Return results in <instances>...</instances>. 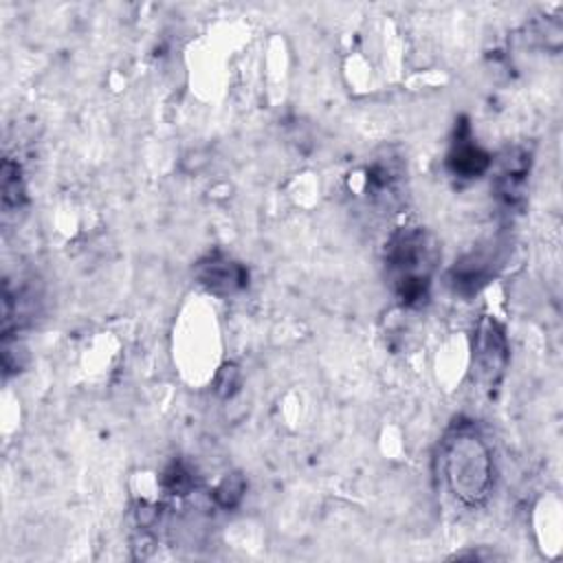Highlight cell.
I'll use <instances>...</instances> for the list:
<instances>
[{"instance_id": "6da1fadb", "label": "cell", "mask_w": 563, "mask_h": 563, "mask_svg": "<svg viewBox=\"0 0 563 563\" xmlns=\"http://www.w3.org/2000/svg\"><path fill=\"white\" fill-rule=\"evenodd\" d=\"M440 473L449 493L464 506L486 501L493 486V457L471 422H457L440 444Z\"/></svg>"}, {"instance_id": "7a4b0ae2", "label": "cell", "mask_w": 563, "mask_h": 563, "mask_svg": "<svg viewBox=\"0 0 563 563\" xmlns=\"http://www.w3.org/2000/svg\"><path fill=\"white\" fill-rule=\"evenodd\" d=\"M385 264L400 303L422 306L429 297L435 264V246L429 233L420 227H402L391 233L385 246Z\"/></svg>"}, {"instance_id": "3957f363", "label": "cell", "mask_w": 563, "mask_h": 563, "mask_svg": "<svg viewBox=\"0 0 563 563\" xmlns=\"http://www.w3.org/2000/svg\"><path fill=\"white\" fill-rule=\"evenodd\" d=\"M508 356L510 350L504 325L495 317L484 314L473 332V361L479 380L484 385H497L508 365Z\"/></svg>"}, {"instance_id": "277c9868", "label": "cell", "mask_w": 563, "mask_h": 563, "mask_svg": "<svg viewBox=\"0 0 563 563\" xmlns=\"http://www.w3.org/2000/svg\"><path fill=\"white\" fill-rule=\"evenodd\" d=\"M196 279L216 295H233L246 288L249 271L222 251H209L194 266Z\"/></svg>"}, {"instance_id": "5b68a950", "label": "cell", "mask_w": 563, "mask_h": 563, "mask_svg": "<svg viewBox=\"0 0 563 563\" xmlns=\"http://www.w3.org/2000/svg\"><path fill=\"white\" fill-rule=\"evenodd\" d=\"M490 154L473 141L466 119H460L455 128V141L446 154L449 172L457 178H477L490 167Z\"/></svg>"}, {"instance_id": "8992f818", "label": "cell", "mask_w": 563, "mask_h": 563, "mask_svg": "<svg viewBox=\"0 0 563 563\" xmlns=\"http://www.w3.org/2000/svg\"><path fill=\"white\" fill-rule=\"evenodd\" d=\"M493 264H495L493 251L466 253L464 257H460L453 264V268L449 273V282H451L453 290L464 297L475 295L482 286L488 284V279L493 275Z\"/></svg>"}, {"instance_id": "52a82bcc", "label": "cell", "mask_w": 563, "mask_h": 563, "mask_svg": "<svg viewBox=\"0 0 563 563\" xmlns=\"http://www.w3.org/2000/svg\"><path fill=\"white\" fill-rule=\"evenodd\" d=\"M528 172H530V154H526L523 150H512L506 154L495 180V191L504 205L517 207L523 200Z\"/></svg>"}, {"instance_id": "ba28073f", "label": "cell", "mask_w": 563, "mask_h": 563, "mask_svg": "<svg viewBox=\"0 0 563 563\" xmlns=\"http://www.w3.org/2000/svg\"><path fill=\"white\" fill-rule=\"evenodd\" d=\"M246 493V479L242 473H229L220 479V484L213 488L211 497L213 504L222 510H233L240 506V501L244 499Z\"/></svg>"}, {"instance_id": "9c48e42d", "label": "cell", "mask_w": 563, "mask_h": 563, "mask_svg": "<svg viewBox=\"0 0 563 563\" xmlns=\"http://www.w3.org/2000/svg\"><path fill=\"white\" fill-rule=\"evenodd\" d=\"M161 484L172 495H189L196 488V475L187 462L174 460L161 477Z\"/></svg>"}, {"instance_id": "30bf717a", "label": "cell", "mask_w": 563, "mask_h": 563, "mask_svg": "<svg viewBox=\"0 0 563 563\" xmlns=\"http://www.w3.org/2000/svg\"><path fill=\"white\" fill-rule=\"evenodd\" d=\"M2 202L4 207H20L24 202V183L20 174V165L7 158L2 163Z\"/></svg>"}, {"instance_id": "8fae6325", "label": "cell", "mask_w": 563, "mask_h": 563, "mask_svg": "<svg viewBox=\"0 0 563 563\" xmlns=\"http://www.w3.org/2000/svg\"><path fill=\"white\" fill-rule=\"evenodd\" d=\"M213 389L218 396L222 398H231L238 389H240V369L233 363H227L218 369L216 380H213Z\"/></svg>"}]
</instances>
